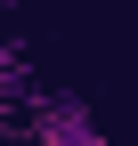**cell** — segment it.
<instances>
[{
    "instance_id": "6da1fadb",
    "label": "cell",
    "mask_w": 138,
    "mask_h": 146,
    "mask_svg": "<svg viewBox=\"0 0 138 146\" xmlns=\"http://www.w3.org/2000/svg\"><path fill=\"white\" fill-rule=\"evenodd\" d=\"M33 146H106L90 122V106L81 98H41V114H33Z\"/></svg>"
},
{
    "instance_id": "7a4b0ae2",
    "label": "cell",
    "mask_w": 138,
    "mask_h": 146,
    "mask_svg": "<svg viewBox=\"0 0 138 146\" xmlns=\"http://www.w3.org/2000/svg\"><path fill=\"white\" fill-rule=\"evenodd\" d=\"M0 16H8V0H0Z\"/></svg>"
}]
</instances>
